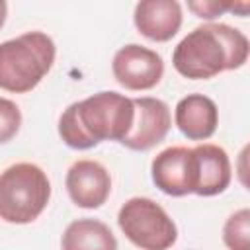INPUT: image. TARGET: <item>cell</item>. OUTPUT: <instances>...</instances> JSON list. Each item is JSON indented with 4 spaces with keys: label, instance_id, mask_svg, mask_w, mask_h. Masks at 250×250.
I'll list each match as a JSON object with an SVG mask.
<instances>
[{
    "label": "cell",
    "instance_id": "10",
    "mask_svg": "<svg viewBox=\"0 0 250 250\" xmlns=\"http://www.w3.org/2000/svg\"><path fill=\"white\" fill-rule=\"evenodd\" d=\"M135 27L150 41H170L182 27V6L176 0H143L135 6Z\"/></svg>",
    "mask_w": 250,
    "mask_h": 250
},
{
    "label": "cell",
    "instance_id": "7",
    "mask_svg": "<svg viewBox=\"0 0 250 250\" xmlns=\"http://www.w3.org/2000/svg\"><path fill=\"white\" fill-rule=\"evenodd\" d=\"M133 125L125 139L123 146L131 150H148L162 143L172 127V115L166 102L158 98H133Z\"/></svg>",
    "mask_w": 250,
    "mask_h": 250
},
{
    "label": "cell",
    "instance_id": "12",
    "mask_svg": "<svg viewBox=\"0 0 250 250\" xmlns=\"http://www.w3.org/2000/svg\"><path fill=\"white\" fill-rule=\"evenodd\" d=\"M174 121L184 137L191 141H205L217 131L219 109L211 98L203 94H188L176 104Z\"/></svg>",
    "mask_w": 250,
    "mask_h": 250
},
{
    "label": "cell",
    "instance_id": "8",
    "mask_svg": "<svg viewBox=\"0 0 250 250\" xmlns=\"http://www.w3.org/2000/svg\"><path fill=\"white\" fill-rule=\"evenodd\" d=\"M191 193L211 197L223 193L230 184V160L223 146L203 143L189 150Z\"/></svg>",
    "mask_w": 250,
    "mask_h": 250
},
{
    "label": "cell",
    "instance_id": "4",
    "mask_svg": "<svg viewBox=\"0 0 250 250\" xmlns=\"http://www.w3.org/2000/svg\"><path fill=\"white\" fill-rule=\"evenodd\" d=\"M51 199L47 174L31 162H18L0 172V219L12 225L35 221Z\"/></svg>",
    "mask_w": 250,
    "mask_h": 250
},
{
    "label": "cell",
    "instance_id": "2",
    "mask_svg": "<svg viewBox=\"0 0 250 250\" xmlns=\"http://www.w3.org/2000/svg\"><path fill=\"white\" fill-rule=\"evenodd\" d=\"M246 35L227 23H203L191 29L174 49V68L191 80H207L248 61Z\"/></svg>",
    "mask_w": 250,
    "mask_h": 250
},
{
    "label": "cell",
    "instance_id": "6",
    "mask_svg": "<svg viewBox=\"0 0 250 250\" xmlns=\"http://www.w3.org/2000/svg\"><path fill=\"white\" fill-rule=\"evenodd\" d=\"M111 72L115 80L127 90H150L164 74V61L156 51L131 43L113 55Z\"/></svg>",
    "mask_w": 250,
    "mask_h": 250
},
{
    "label": "cell",
    "instance_id": "1",
    "mask_svg": "<svg viewBox=\"0 0 250 250\" xmlns=\"http://www.w3.org/2000/svg\"><path fill=\"white\" fill-rule=\"evenodd\" d=\"M133 100L117 92H98L70 104L59 119V135L70 148L86 150L102 141L121 143L133 125Z\"/></svg>",
    "mask_w": 250,
    "mask_h": 250
},
{
    "label": "cell",
    "instance_id": "15",
    "mask_svg": "<svg viewBox=\"0 0 250 250\" xmlns=\"http://www.w3.org/2000/svg\"><path fill=\"white\" fill-rule=\"evenodd\" d=\"M21 125V111L16 102L0 98V145L12 141Z\"/></svg>",
    "mask_w": 250,
    "mask_h": 250
},
{
    "label": "cell",
    "instance_id": "9",
    "mask_svg": "<svg viewBox=\"0 0 250 250\" xmlns=\"http://www.w3.org/2000/svg\"><path fill=\"white\" fill-rule=\"evenodd\" d=\"M66 191L82 209L102 207L111 191L109 172L96 160H76L66 172Z\"/></svg>",
    "mask_w": 250,
    "mask_h": 250
},
{
    "label": "cell",
    "instance_id": "13",
    "mask_svg": "<svg viewBox=\"0 0 250 250\" xmlns=\"http://www.w3.org/2000/svg\"><path fill=\"white\" fill-rule=\"evenodd\" d=\"M61 246L62 250H117V238L98 219H76L64 229Z\"/></svg>",
    "mask_w": 250,
    "mask_h": 250
},
{
    "label": "cell",
    "instance_id": "5",
    "mask_svg": "<svg viewBox=\"0 0 250 250\" xmlns=\"http://www.w3.org/2000/svg\"><path fill=\"white\" fill-rule=\"evenodd\" d=\"M117 225L125 238L141 250H168L178 238L170 215L148 197L127 199L119 209Z\"/></svg>",
    "mask_w": 250,
    "mask_h": 250
},
{
    "label": "cell",
    "instance_id": "14",
    "mask_svg": "<svg viewBox=\"0 0 250 250\" xmlns=\"http://www.w3.org/2000/svg\"><path fill=\"white\" fill-rule=\"evenodd\" d=\"M223 242L229 250H250V209H240L227 219Z\"/></svg>",
    "mask_w": 250,
    "mask_h": 250
},
{
    "label": "cell",
    "instance_id": "11",
    "mask_svg": "<svg viewBox=\"0 0 250 250\" xmlns=\"http://www.w3.org/2000/svg\"><path fill=\"white\" fill-rule=\"evenodd\" d=\"M189 150L188 146H168L152 158L150 176L162 193L172 197L191 193Z\"/></svg>",
    "mask_w": 250,
    "mask_h": 250
},
{
    "label": "cell",
    "instance_id": "16",
    "mask_svg": "<svg viewBox=\"0 0 250 250\" xmlns=\"http://www.w3.org/2000/svg\"><path fill=\"white\" fill-rule=\"evenodd\" d=\"M188 8L203 20H215L217 16L230 12L232 2H217V0H199V2H188Z\"/></svg>",
    "mask_w": 250,
    "mask_h": 250
},
{
    "label": "cell",
    "instance_id": "3",
    "mask_svg": "<svg viewBox=\"0 0 250 250\" xmlns=\"http://www.w3.org/2000/svg\"><path fill=\"white\" fill-rule=\"evenodd\" d=\"M55 43L43 31H27L0 43V88L14 94L33 90L55 62Z\"/></svg>",
    "mask_w": 250,
    "mask_h": 250
},
{
    "label": "cell",
    "instance_id": "17",
    "mask_svg": "<svg viewBox=\"0 0 250 250\" xmlns=\"http://www.w3.org/2000/svg\"><path fill=\"white\" fill-rule=\"evenodd\" d=\"M6 16H8V4L4 0H0V27L4 25L6 21Z\"/></svg>",
    "mask_w": 250,
    "mask_h": 250
}]
</instances>
